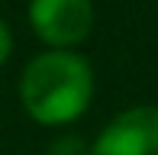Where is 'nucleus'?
<instances>
[{
    "label": "nucleus",
    "mask_w": 158,
    "mask_h": 155,
    "mask_svg": "<svg viewBox=\"0 0 158 155\" xmlns=\"http://www.w3.org/2000/svg\"><path fill=\"white\" fill-rule=\"evenodd\" d=\"M29 26L45 45L71 48L90 36V0H29Z\"/></svg>",
    "instance_id": "f03ea898"
},
{
    "label": "nucleus",
    "mask_w": 158,
    "mask_h": 155,
    "mask_svg": "<svg viewBox=\"0 0 158 155\" xmlns=\"http://www.w3.org/2000/svg\"><path fill=\"white\" fill-rule=\"evenodd\" d=\"M10 52H13V36H10V26L0 19V65L10 58Z\"/></svg>",
    "instance_id": "20e7f679"
},
{
    "label": "nucleus",
    "mask_w": 158,
    "mask_h": 155,
    "mask_svg": "<svg viewBox=\"0 0 158 155\" xmlns=\"http://www.w3.org/2000/svg\"><path fill=\"white\" fill-rule=\"evenodd\" d=\"M87 155H158V107L123 110L90 145Z\"/></svg>",
    "instance_id": "7ed1b4c3"
},
{
    "label": "nucleus",
    "mask_w": 158,
    "mask_h": 155,
    "mask_svg": "<svg viewBox=\"0 0 158 155\" xmlns=\"http://www.w3.org/2000/svg\"><path fill=\"white\" fill-rule=\"evenodd\" d=\"M94 94V71L84 55L71 48H48L35 55L19 78L23 110L42 126L71 123L87 110Z\"/></svg>",
    "instance_id": "f257e3e1"
}]
</instances>
